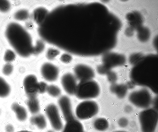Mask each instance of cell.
<instances>
[{"label":"cell","instance_id":"obj_34","mask_svg":"<svg viewBox=\"0 0 158 132\" xmlns=\"http://www.w3.org/2000/svg\"><path fill=\"white\" fill-rule=\"evenodd\" d=\"M113 132H127L126 131H124V130H117L113 131Z\"/></svg>","mask_w":158,"mask_h":132},{"label":"cell","instance_id":"obj_33","mask_svg":"<svg viewBox=\"0 0 158 132\" xmlns=\"http://www.w3.org/2000/svg\"><path fill=\"white\" fill-rule=\"evenodd\" d=\"M46 132H55V131L54 130H47Z\"/></svg>","mask_w":158,"mask_h":132},{"label":"cell","instance_id":"obj_15","mask_svg":"<svg viewBox=\"0 0 158 132\" xmlns=\"http://www.w3.org/2000/svg\"><path fill=\"white\" fill-rule=\"evenodd\" d=\"M30 122L32 125L40 130L45 129L47 126L46 117L42 114L33 115L30 119Z\"/></svg>","mask_w":158,"mask_h":132},{"label":"cell","instance_id":"obj_8","mask_svg":"<svg viewBox=\"0 0 158 132\" xmlns=\"http://www.w3.org/2000/svg\"><path fill=\"white\" fill-rule=\"evenodd\" d=\"M40 72L43 78L49 82H54L58 79L59 74L58 67L50 62H45L41 65Z\"/></svg>","mask_w":158,"mask_h":132},{"label":"cell","instance_id":"obj_14","mask_svg":"<svg viewBox=\"0 0 158 132\" xmlns=\"http://www.w3.org/2000/svg\"><path fill=\"white\" fill-rule=\"evenodd\" d=\"M11 108L19 121L23 122L27 120L28 117L27 112L23 106L17 103L14 102L11 105Z\"/></svg>","mask_w":158,"mask_h":132},{"label":"cell","instance_id":"obj_32","mask_svg":"<svg viewBox=\"0 0 158 132\" xmlns=\"http://www.w3.org/2000/svg\"><path fill=\"white\" fill-rule=\"evenodd\" d=\"M15 132H33L28 130H20L16 131Z\"/></svg>","mask_w":158,"mask_h":132},{"label":"cell","instance_id":"obj_5","mask_svg":"<svg viewBox=\"0 0 158 132\" xmlns=\"http://www.w3.org/2000/svg\"><path fill=\"white\" fill-rule=\"evenodd\" d=\"M99 111L98 104L91 100H83L77 106L75 114L78 120H84L95 116Z\"/></svg>","mask_w":158,"mask_h":132},{"label":"cell","instance_id":"obj_23","mask_svg":"<svg viewBox=\"0 0 158 132\" xmlns=\"http://www.w3.org/2000/svg\"><path fill=\"white\" fill-rule=\"evenodd\" d=\"M40 39L37 41L36 45L33 46V54L37 55L43 52L46 49L44 41Z\"/></svg>","mask_w":158,"mask_h":132},{"label":"cell","instance_id":"obj_9","mask_svg":"<svg viewBox=\"0 0 158 132\" xmlns=\"http://www.w3.org/2000/svg\"><path fill=\"white\" fill-rule=\"evenodd\" d=\"M58 107L66 122L75 118L71 100L67 96H61L57 101Z\"/></svg>","mask_w":158,"mask_h":132},{"label":"cell","instance_id":"obj_17","mask_svg":"<svg viewBox=\"0 0 158 132\" xmlns=\"http://www.w3.org/2000/svg\"><path fill=\"white\" fill-rule=\"evenodd\" d=\"M26 104L29 112L33 115L39 112L40 109V105L36 97L28 98L26 101Z\"/></svg>","mask_w":158,"mask_h":132},{"label":"cell","instance_id":"obj_18","mask_svg":"<svg viewBox=\"0 0 158 132\" xmlns=\"http://www.w3.org/2000/svg\"><path fill=\"white\" fill-rule=\"evenodd\" d=\"M93 125L95 130L101 132L106 130L109 127L108 121L104 118H98L96 119L94 121Z\"/></svg>","mask_w":158,"mask_h":132},{"label":"cell","instance_id":"obj_16","mask_svg":"<svg viewBox=\"0 0 158 132\" xmlns=\"http://www.w3.org/2000/svg\"><path fill=\"white\" fill-rule=\"evenodd\" d=\"M105 57L104 59L105 66H114L121 64L124 61L123 56L118 54H110Z\"/></svg>","mask_w":158,"mask_h":132},{"label":"cell","instance_id":"obj_25","mask_svg":"<svg viewBox=\"0 0 158 132\" xmlns=\"http://www.w3.org/2000/svg\"><path fill=\"white\" fill-rule=\"evenodd\" d=\"M59 59L63 63L69 64L73 60L72 54L67 52H65L60 55Z\"/></svg>","mask_w":158,"mask_h":132},{"label":"cell","instance_id":"obj_27","mask_svg":"<svg viewBox=\"0 0 158 132\" xmlns=\"http://www.w3.org/2000/svg\"><path fill=\"white\" fill-rule=\"evenodd\" d=\"M13 65L9 63L5 64L3 67L2 71L3 74L6 76L11 74L13 71Z\"/></svg>","mask_w":158,"mask_h":132},{"label":"cell","instance_id":"obj_3","mask_svg":"<svg viewBox=\"0 0 158 132\" xmlns=\"http://www.w3.org/2000/svg\"><path fill=\"white\" fill-rule=\"evenodd\" d=\"M100 93V88L98 84L91 80L80 81L77 84L75 95L79 99L89 100L98 97Z\"/></svg>","mask_w":158,"mask_h":132},{"label":"cell","instance_id":"obj_28","mask_svg":"<svg viewBox=\"0 0 158 132\" xmlns=\"http://www.w3.org/2000/svg\"><path fill=\"white\" fill-rule=\"evenodd\" d=\"M48 85L43 81L39 82L38 86V93L43 94L47 92Z\"/></svg>","mask_w":158,"mask_h":132},{"label":"cell","instance_id":"obj_6","mask_svg":"<svg viewBox=\"0 0 158 132\" xmlns=\"http://www.w3.org/2000/svg\"><path fill=\"white\" fill-rule=\"evenodd\" d=\"M128 99L130 102L137 107L146 109L152 103L151 95L146 89L134 91L129 95Z\"/></svg>","mask_w":158,"mask_h":132},{"label":"cell","instance_id":"obj_2","mask_svg":"<svg viewBox=\"0 0 158 132\" xmlns=\"http://www.w3.org/2000/svg\"><path fill=\"white\" fill-rule=\"evenodd\" d=\"M5 35L10 44L19 55L27 57L33 54V46L31 37L20 24L15 23L9 24Z\"/></svg>","mask_w":158,"mask_h":132},{"label":"cell","instance_id":"obj_26","mask_svg":"<svg viewBox=\"0 0 158 132\" xmlns=\"http://www.w3.org/2000/svg\"><path fill=\"white\" fill-rule=\"evenodd\" d=\"M15 57L14 52L11 50H8L5 52L4 59L6 62L9 63L14 60Z\"/></svg>","mask_w":158,"mask_h":132},{"label":"cell","instance_id":"obj_29","mask_svg":"<svg viewBox=\"0 0 158 132\" xmlns=\"http://www.w3.org/2000/svg\"><path fill=\"white\" fill-rule=\"evenodd\" d=\"M10 7V2L6 0H0V10L2 12H6Z\"/></svg>","mask_w":158,"mask_h":132},{"label":"cell","instance_id":"obj_22","mask_svg":"<svg viewBox=\"0 0 158 132\" xmlns=\"http://www.w3.org/2000/svg\"><path fill=\"white\" fill-rule=\"evenodd\" d=\"M113 87L111 90L118 98H122L125 96L126 94L127 89L124 85H116Z\"/></svg>","mask_w":158,"mask_h":132},{"label":"cell","instance_id":"obj_4","mask_svg":"<svg viewBox=\"0 0 158 132\" xmlns=\"http://www.w3.org/2000/svg\"><path fill=\"white\" fill-rule=\"evenodd\" d=\"M138 118L142 132H155L158 123V113L154 108H148L141 111Z\"/></svg>","mask_w":158,"mask_h":132},{"label":"cell","instance_id":"obj_13","mask_svg":"<svg viewBox=\"0 0 158 132\" xmlns=\"http://www.w3.org/2000/svg\"><path fill=\"white\" fill-rule=\"evenodd\" d=\"M61 132H85L83 126L78 119L74 118L66 122Z\"/></svg>","mask_w":158,"mask_h":132},{"label":"cell","instance_id":"obj_10","mask_svg":"<svg viewBox=\"0 0 158 132\" xmlns=\"http://www.w3.org/2000/svg\"><path fill=\"white\" fill-rule=\"evenodd\" d=\"M74 75L79 81L92 80L94 76V72L89 66L83 63L76 64L73 68Z\"/></svg>","mask_w":158,"mask_h":132},{"label":"cell","instance_id":"obj_7","mask_svg":"<svg viewBox=\"0 0 158 132\" xmlns=\"http://www.w3.org/2000/svg\"><path fill=\"white\" fill-rule=\"evenodd\" d=\"M45 113L53 129L55 131H61L64 125L58 106L54 103H50L46 106Z\"/></svg>","mask_w":158,"mask_h":132},{"label":"cell","instance_id":"obj_30","mask_svg":"<svg viewBox=\"0 0 158 132\" xmlns=\"http://www.w3.org/2000/svg\"><path fill=\"white\" fill-rule=\"evenodd\" d=\"M118 124L120 127L124 128L128 125V121L126 118L125 117L121 118L118 120Z\"/></svg>","mask_w":158,"mask_h":132},{"label":"cell","instance_id":"obj_24","mask_svg":"<svg viewBox=\"0 0 158 132\" xmlns=\"http://www.w3.org/2000/svg\"><path fill=\"white\" fill-rule=\"evenodd\" d=\"M29 16V13L28 11L26 10H19L15 14V19L19 20H24L27 19Z\"/></svg>","mask_w":158,"mask_h":132},{"label":"cell","instance_id":"obj_1","mask_svg":"<svg viewBox=\"0 0 158 132\" xmlns=\"http://www.w3.org/2000/svg\"><path fill=\"white\" fill-rule=\"evenodd\" d=\"M155 55L147 56L139 60L131 72V78L136 85L157 92V62Z\"/></svg>","mask_w":158,"mask_h":132},{"label":"cell","instance_id":"obj_20","mask_svg":"<svg viewBox=\"0 0 158 132\" xmlns=\"http://www.w3.org/2000/svg\"><path fill=\"white\" fill-rule=\"evenodd\" d=\"M10 91L9 85L3 78L0 76V97H7L10 93Z\"/></svg>","mask_w":158,"mask_h":132},{"label":"cell","instance_id":"obj_12","mask_svg":"<svg viewBox=\"0 0 158 132\" xmlns=\"http://www.w3.org/2000/svg\"><path fill=\"white\" fill-rule=\"evenodd\" d=\"M77 79L70 72L64 74L60 79V83L65 92L70 95H75L77 85Z\"/></svg>","mask_w":158,"mask_h":132},{"label":"cell","instance_id":"obj_11","mask_svg":"<svg viewBox=\"0 0 158 132\" xmlns=\"http://www.w3.org/2000/svg\"><path fill=\"white\" fill-rule=\"evenodd\" d=\"M38 82L36 76L33 74L28 75L24 78L23 86L28 98L36 97Z\"/></svg>","mask_w":158,"mask_h":132},{"label":"cell","instance_id":"obj_19","mask_svg":"<svg viewBox=\"0 0 158 132\" xmlns=\"http://www.w3.org/2000/svg\"><path fill=\"white\" fill-rule=\"evenodd\" d=\"M61 50L56 46H50L45 49V57L49 60L52 61L60 54Z\"/></svg>","mask_w":158,"mask_h":132},{"label":"cell","instance_id":"obj_31","mask_svg":"<svg viewBox=\"0 0 158 132\" xmlns=\"http://www.w3.org/2000/svg\"><path fill=\"white\" fill-rule=\"evenodd\" d=\"M132 107L129 105L126 106L125 108V112L128 113L131 112L132 110Z\"/></svg>","mask_w":158,"mask_h":132},{"label":"cell","instance_id":"obj_21","mask_svg":"<svg viewBox=\"0 0 158 132\" xmlns=\"http://www.w3.org/2000/svg\"><path fill=\"white\" fill-rule=\"evenodd\" d=\"M47 92L51 97H57L60 96L61 91L59 86L51 84L48 85Z\"/></svg>","mask_w":158,"mask_h":132}]
</instances>
